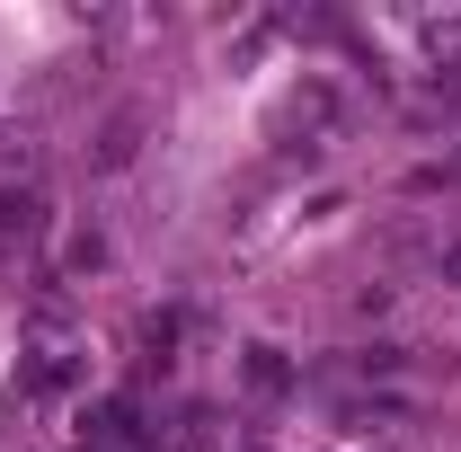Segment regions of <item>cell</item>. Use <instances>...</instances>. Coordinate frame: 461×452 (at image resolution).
I'll use <instances>...</instances> for the list:
<instances>
[{"label": "cell", "instance_id": "52a82bcc", "mask_svg": "<svg viewBox=\"0 0 461 452\" xmlns=\"http://www.w3.org/2000/svg\"><path fill=\"white\" fill-rule=\"evenodd\" d=\"M0 169L27 177V169H36V142H27V133H0Z\"/></svg>", "mask_w": 461, "mask_h": 452}, {"label": "cell", "instance_id": "5b68a950", "mask_svg": "<svg viewBox=\"0 0 461 452\" xmlns=\"http://www.w3.org/2000/svg\"><path fill=\"white\" fill-rule=\"evenodd\" d=\"M426 45H435V62H461V18H426Z\"/></svg>", "mask_w": 461, "mask_h": 452}, {"label": "cell", "instance_id": "8992f818", "mask_svg": "<svg viewBox=\"0 0 461 452\" xmlns=\"http://www.w3.org/2000/svg\"><path fill=\"white\" fill-rule=\"evenodd\" d=\"M89 267H107V240H98V231H80V240H71V276H89Z\"/></svg>", "mask_w": 461, "mask_h": 452}, {"label": "cell", "instance_id": "ba28073f", "mask_svg": "<svg viewBox=\"0 0 461 452\" xmlns=\"http://www.w3.org/2000/svg\"><path fill=\"white\" fill-rule=\"evenodd\" d=\"M444 284H461V240H453V249H444Z\"/></svg>", "mask_w": 461, "mask_h": 452}, {"label": "cell", "instance_id": "3957f363", "mask_svg": "<svg viewBox=\"0 0 461 452\" xmlns=\"http://www.w3.org/2000/svg\"><path fill=\"white\" fill-rule=\"evenodd\" d=\"M240 382H249L258 399H285V391H293V364L276 355V346H249V364H240Z\"/></svg>", "mask_w": 461, "mask_h": 452}, {"label": "cell", "instance_id": "7a4b0ae2", "mask_svg": "<svg viewBox=\"0 0 461 452\" xmlns=\"http://www.w3.org/2000/svg\"><path fill=\"white\" fill-rule=\"evenodd\" d=\"M36 231H45V204H36L27 186H0V258H27Z\"/></svg>", "mask_w": 461, "mask_h": 452}, {"label": "cell", "instance_id": "6da1fadb", "mask_svg": "<svg viewBox=\"0 0 461 452\" xmlns=\"http://www.w3.org/2000/svg\"><path fill=\"white\" fill-rule=\"evenodd\" d=\"M142 133H151V107H142V98H124V107H107V124L89 133V169H98V177L133 169V151H142Z\"/></svg>", "mask_w": 461, "mask_h": 452}, {"label": "cell", "instance_id": "277c9868", "mask_svg": "<svg viewBox=\"0 0 461 452\" xmlns=\"http://www.w3.org/2000/svg\"><path fill=\"white\" fill-rule=\"evenodd\" d=\"M142 346H151V364H169V346H177V311H151V320H142Z\"/></svg>", "mask_w": 461, "mask_h": 452}]
</instances>
